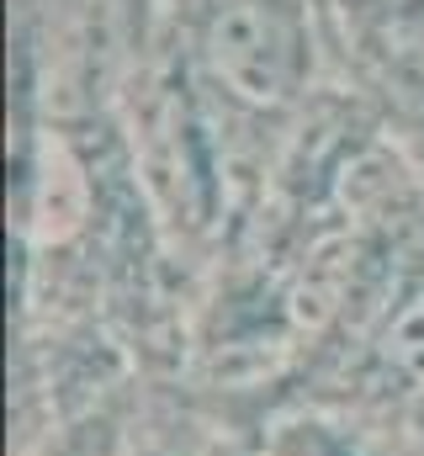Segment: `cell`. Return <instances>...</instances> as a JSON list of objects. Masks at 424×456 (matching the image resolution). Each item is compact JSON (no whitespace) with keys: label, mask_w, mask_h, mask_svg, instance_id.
<instances>
[{"label":"cell","mask_w":424,"mask_h":456,"mask_svg":"<svg viewBox=\"0 0 424 456\" xmlns=\"http://www.w3.org/2000/svg\"><path fill=\"white\" fill-rule=\"evenodd\" d=\"M371 350H377L387 377H398L404 387H424V276L404 281L393 292V303L382 308Z\"/></svg>","instance_id":"cell-3"},{"label":"cell","mask_w":424,"mask_h":456,"mask_svg":"<svg viewBox=\"0 0 424 456\" xmlns=\"http://www.w3.org/2000/svg\"><path fill=\"white\" fill-rule=\"evenodd\" d=\"M91 218V181L86 165L69 154L64 138L43 133V143L21 165V228L37 249L75 239Z\"/></svg>","instance_id":"cell-2"},{"label":"cell","mask_w":424,"mask_h":456,"mask_svg":"<svg viewBox=\"0 0 424 456\" xmlns=\"http://www.w3.org/2000/svg\"><path fill=\"white\" fill-rule=\"evenodd\" d=\"M208 80L249 112H281L308 91L314 37L303 0H212L197 37Z\"/></svg>","instance_id":"cell-1"}]
</instances>
